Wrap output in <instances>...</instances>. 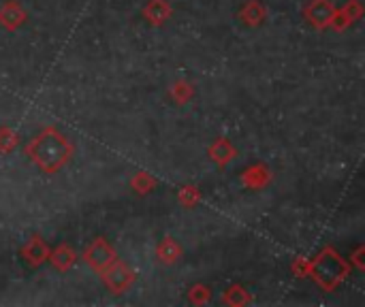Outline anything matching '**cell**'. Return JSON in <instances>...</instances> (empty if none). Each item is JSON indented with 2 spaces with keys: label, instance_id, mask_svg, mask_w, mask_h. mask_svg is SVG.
<instances>
[{
  "label": "cell",
  "instance_id": "obj_6",
  "mask_svg": "<svg viewBox=\"0 0 365 307\" xmlns=\"http://www.w3.org/2000/svg\"><path fill=\"white\" fill-rule=\"evenodd\" d=\"M19 256L24 259L26 265H30V267L36 269L43 263H47V259H49V246H47V241L41 235H32L24 244V248L19 250Z\"/></svg>",
  "mask_w": 365,
  "mask_h": 307
},
{
  "label": "cell",
  "instance_id": "obj_8",
  "mask_svg": "<svg viewBox=\"0 0 365 307\" xmlns=\"http://www.w3.org/2000/svg\"><path fill=\"white\" fill-rule=\"evenodd\" d=\"M364 15V6L359 0H349L342 9H336L334 11V19H331V26L334 30H344L349 28L351 24H355L357 19H361Z\"/></svg>",
  "mask_w": 365,
  "mask_h": 307
},
{
  "label": "cell",
  "instance_id": "obj_3",
  "mask_svg": "<svg viewBox=\"0 0 365 307\" xmlns=\"http://www.w3.org/2000/svg\"><path fill=\"white\" fill-rule=\"evenodd\" d=\"M101 280H103V284H105L113 295H122V293H126V291L135 284L137 274L133 271L130 265H126L124 261L115 259L109 267H105V269L101 271Z\"/></svg>",
  "mask_w": 365,
  "mask_h": 307
},
{
  "label": "cell",
  "instance_id": "obj_21",
  "mask_svg": "<svg viewBox=\"0 0 365 307\" xmlns=\"http://www.w3.org/2000/svg\"><path fill=\"white\" fill-rule=\"evenodd\" d=\"M308 271H310V261H306V259H297V261L293 263V274H295L297 278H306V276H308Z\"/></svg>",
  "mask_w": 365,
  "mask_h": 307
},
{
  "label": "cell",
  "instance_id": "obj_14",
  "mask_svg": "<svg viewBox=\"0 0 365 307\" xmlns=\"http://www.w3.org/2000/svg\"><path fill=\"white\" fill-rule=\"evenodd\" d=\"M182 254H184V250L173 237H163L160 244L156 246V259L163 265H175L182 259Z\"/></svg>",
  "mask_w": 365,
  "mask_h": 307
},
{
  "label": "cell",
  "instance_id": "obj_1",
  "mask_svg": "<svg viewBox=\"0 0 365 307\" xmlns=\"http://www.w3.org/2000/svg\"><path fill=\"white\" fill-rule=\"evenodd\" d=\"M73 152L75 145L71 143V139L51 126L34 135L26 145L28 160L45 175H53L60 169H64L73 158Z\"/></svg>",
  "mask_w": 365,
  "mask_h": 307
},
{
  "label": "cell",
  "instance_id": "obj_20",
  "mask_svg": "<svg viewBox=\"0 0 365 307\" xmlns=\"http://www.w3.org/2000/svg\"><path fill=\"white\" fill-rule=\"evenodd\" d=\"M210 299H212V291H210L205 284H195V286L188 291V301H190L192 306H205Z\"/></svg>",
  "mask_w": 365,
  "mask_h": 307
},
{
  "label": "cell",
  "instance_id": "obj_12",
  "mask_svg": "<svg viewBox=\"0 0 365 307\" xmlns=\"http://www.w3.org/2000/svg\"><path fill=\"white\" fill-rule=\"evenodd\" d=\"M141 15L150 26H163L171 17V6L167 0H148Z\"/></svg>",
  "mask_w": 365,
  "mask_h": 307
},
{
  "label": "cell",
  "instance_id": "obj_13",
  "mask_svg": "<svg viewBox=\"0 0 365 307\" xmlns=\"http://www.w3.org/2000/svg\"><path fill=\"white\" fill-rule=\"evenodd\" d=\"M49 263H51V267L56 269V271H68L73 265H75V261H77V252L68 246V244H60L58 248H53V250H49V259H47Z\"/></svg>",
  "mask_w": 365,
  "mask_h": 307
},
{
  "label": "cell",
  "instance_id": "obj_16",
  "mask_svg": "<svg viewBox=\"0 0 365 307\" xmlns=\"http://www.w3.org/2000/svg\"><path fill=\"white\" fill-rule=\"evenodd\" d=\"M169 94H171L173 103L186 105V103H190V98L195 96V85H192L190 81H186V79H180V81H175V83L171 85Z\"/></svg>",
  "mask_w": 365,
  "mask_h": 307
},
{
  "label": "cell",
  "instance_id": "obj_17",
  "mask_svg": "<svg viewBox=\"0 0 365 307\" xmlns=\"http://www.w3.org/2000/svg\"><path fill=\"white\" fill-rule=\"evenodd\" d=\"M130 188H133L137 194H150V192L156 188V179H154L150 173L139 171V173H135V175H133V179H130Z\"/></svg>",
  "mask_w": 365,
  "mask_h": 307
},
{
  "label": "cell",
  "instance_id": "obj_10",
  "mask_svg": "<svg viewBox=\"0 0 365 307\" xmlns=\"http://www.w3.org/2000/svg\"><path fill=\"white\" fill-rule=\"evenodd\" d=\"M207 156H210V160H212V162H216L218 167H227L231 160H235L237 150H235V145H233L229 139L218 137V139L207 147Z\"/></svg>",
  "mask_w": 365,
  "mask_h": 307
},
{
  "label": "cell",
  "instance_id": "obj_11",
  "mask_svg": "<svg viewBox=\"0 0 365 307\" xmlns=\"http://www.w3.org/2000/svg\"><path fill=\"white\" fill-rule=\"evenodd\" d=\"M240 19L250 28H259L267 19V9L261 0H248L240 9Z\"/></svg>",
  "mask_w": 365,
  "mask_h": 307
},
{
  "label": "cell",
  "instance_id": "obj_5",
  "mask_svg": "<svg viewBox=\"0 0 365 307\" xmlns=\"http://www.w3.org/2000/svg\"><path fill=\"white\" fill-rule=\"evenodd\" d=\"M334 2L331 0H310L304 9V17L306 21L317 28V30H327L331 26V19H334Z\"/></svg>",
  "mask_w": 365,
  "mask_h": 307
},
{
  "label": "cell",
  "instance_id": "obj_18",
  "mask_svg": "<svg viewBox=\"0 0 365 307\" xmlns=\"http://www.w3.org/2000/svg\"><path fill=\"white\" fill-rule=\"evenodd\" d=\"M178 201L182 203V207L192 209L195 205L201 203V190L197 186H182L178 190Z\"/></svg>",
  "mask_w": 365,
  "mask_h": 307
},
{
  "label": "cell",
  "instance_id": "obj_22",
  "mask_svg": "<svg viewBox=\"0 0 365 307\" xmlns=\"http://www.w3.org/2000/svg\"><path fill=\"white\" fill-rule=\"evenodd\" d=\"M365 252V248L364 246H359L357 250H355V256H353V263H355V267L359 269V271H364L365 269V265H364V261H361V254Z\"/></svg>",
  "mask_w": 365,
  "mask_h": 307
},
{
  "label": "cell",
  "instance_id": "obj_7",
  "mask_svg": "<svg viewBox=\"0 0 365 307\" xmlns=\"http://www.w3.org/2000/svg\"><path fill=\"white\" fill-rule=\"evenodd\" d=\"M28 19V13L24 11V6L17 0H4L0 4V26L9 32L19 30Z\"/></svg>",
  "mask_w": 365,
  "mask_h": 307
},
{
  "label": "cell",
  "instance_id": "obj_4",
  "mask_svg": "<svg viewBox=\"0 0 365 307\" xmlns=\"http://www.w3.org/2000/svg\"><path fill=\"white\" fill-rule=\"evenodd\" d=\"M118 259V252L115 248L105 239V237H96L86 250H83V261L90 269L94 271H103L105 267H109L113 261Z\"/></svg>",
  "mask_w": 365,
  "mask_h": 307
},
{
  "label": "cell",
  "instance_id": "obj_19",
  "mask_svg": "<svg viewBox=\"0 0 365 307\" xmlns=\"http://www.w3.org/2000/svg\"><path fill=\"white\" fill-rule=\"evenodd\" d=\"M19 145V135L11 126H0V154H11Z\"/></svg>",
  "mask_w": 365,
  "mask_h": 307
},
{
  "label": "cell",
  "instance_id": "obj_2",
  "mask_svg": "<svg viewBox=\"0 0 365 307\" xmlns=\"http://www.w3.org/2000/svg\"><path fill=\"white\" fill-rule=\"evenodd\" d=\"M351 274V263H346L331 246L323 248L314 261H310L308 276L327 293L336 291Z\"/></svg>",
  "mask_w": 365,
  "mask_h": 307
},
{
  "label": "cell",
  "instance_id": "obj_9",
  "mask_svg": "<svg viewBox=\"0 0 365 307\" xmlns=\"http://www.w3.org/2000/svg\"><path fill=\"white\" fill-rule=\"evenodd\" d=\"M242 184L250 190H263L272 184V171L267 165H252L242 173Z\"/></svg>",
  "mask_w": 365,
  "mask_h": 307
},
{
  "label": "cell",
  "instance_id": "obj_15",
  "mask_svg": "<svg viewBox=\"0 0 365 307\" xmlns=\"http://www.w3.org/2000/svg\"><path fill=\"white\" fill-rule=\"evenodd\" d=\"M222 303L231 307H244L248 306V303H252V295H250L244 286L231 284V286L222 293Z\"/></svg>",
  "mask_w": 365,
  "mask_h": 307
}]
</instances>
